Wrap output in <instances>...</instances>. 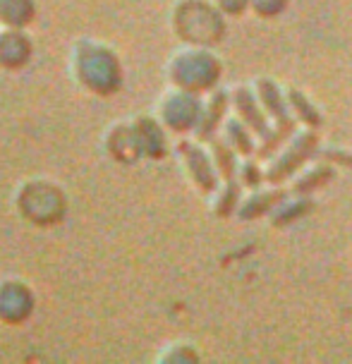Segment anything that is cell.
<instances>
[{
    "mask_svg": "<svg viewBox=\"0 0 352 364\" xmlns=\"http://www.w3.org/2000/svg\"><path fill=\"white\" fill-rule=\"evenodd\" d=\"M223 63L220 58L208 50V46H187L185 50L175 53L168 65V75L180 89L187 91H211L220 80Z\"/></svg>",
    "mask_w": 352,
    "mask_h": 364,
    "instance_id": "1",
    "label": "cell"
},
{
    "mask_svg": "<svg viewBox=\"0 0 352 364\" xmlns=\"http://www.w3.org/2000/svg\"><path fill=\"white\" fill-rule=\"evenodd\" d=\"M223 17L211 0H182L175 5V34L192 46H213L225 34Z\"/></svg>",
    "mask_w": 352,
    "mask_h": 364,
    "instance_id": "2",
    "label": "cell"
},
{
    "mask_svg": "<svg viewBox=\"0 0 352 364\" xmlns=\"http://www.w3.org/2000/svg\"><path fill=\"white\" fill-rule=\"evenodd\" d=\"M316 134L311 127H299L285 141L278 144V151L271 156L269 164L264 166V178L271 185L292 178L304 164H309V156L316 149Z\"/></svg>",
    "mask_w": 352,
    "mask_h": 364,
    "instance_id": "3",
    "label": "cell"
},
{
    "mask_svg": "<svg viewBox=\"0 0 352 364\" xmlns=\"http://www.w3.org/2000/svg\"><path fill=\"white\" fill-rule=\"evenodd\" d=\"M252 89H254V94H257L259 106L264 108L266 118L276 127V132L288 136L292 132V122L295 120H292L288 103H285V94L278 89V84L269 80V77H259V80L252 82Z\"/></svg>",
    "mask_w": 352,
    "mask_h": 364,
    "instance_id": "4",
    "label": "cell"
},
{
    "mask_svg": "<svg viewBox=\"0 0 352 364\" xmlns=\"http://www.w3.org/2000/svg\"><path fill=\"white\" fill-rule=\"evenodd\" d=\"M201 108L204 106H201L199 99L194 96V91L180 89V87H178V91L166 94V99H163L166 122L173 129H178V132H185V129H192L199 125Z\"/></svg>",
    "mask_w": 352,
    "mask_h": 364,
    "instance_id": "5",
    "label": "cell"
},
{
    "mask_svg": "<svg viewBox=\"0 0 352 364\" xmlns=\"http://www.w3.org/2000/svg\"><path fill=\"white\" fill-rule=\"evenodd\" d=\"M283 94H285V103H288L292 120H295L299 127L316 129L321 125V113H319V108L311 103V99L304 91H299L297 87H288Z\"/></svg>",
    "mask_w": 352,
    "mask_h": 364,
    "instance_id": "6",
    "label": "cell"
},
{
    "mask_svg": "<svg viewBox=\"0 0 352 364\" xmlns=\"http://www.w3.org/2000/svg\"><path fill=\"white\" fill-rule=\"evenodd\" d=\"M331 178H334V171L324 164H304L299 171L292 175V190L295 194H309L316 187L326 185Z\"/></svg>",
    "mask_w": 352,
    "mask_h": 364,
    "instance_id": "7",
    "label": "cell"
},
{
    "mask_svg": "<svg viewBox=\"0 0 352 364\" xmlns=\"http://www.w3.org/2000/svg\"><path fill=\"white\" fill-rule=\"evenodd\" d=\"M254 134L250 127L245 125L242 120L235 115V118H230L225 122V129H223V139L230 144L235 151H238L240 156H252L254 151H257V144H254Z\"/></svg>",
    "mask_w": 352,
    "mask_h": 364,
    "instance_id": "8",
    "label": "cell"
},
{
    "mask_svg": "<svg viewBox=\"0 0 352 364\" xmlns=\"http://www.w3.org/2000/svg\"><path fill=\"white\" fill-rule=\"evenodd\" d=\"M307 211H309L307 194H297V197H290V199H280L271 209L269 216L273 225H285V223H290V220L302 218Z\"/></svg>",
    "mask_w": 352,
    "mask_h": 364,
    "instance_id": "9",
    "label": "cell"
},
{
    "mask_svg": "<svg viewBox=\"0 0 352 364\" xmlns=\"http://www.w3.org/2000/svg\"><path fill=\"white\" fill-rule=\"evenodd\" d=\"M280 201V194L271 192V190H257L252 192L250 197H245L240 201L238 213L242 218H252V216H262V213H271V209Z\"/></svg>",
    "mask_w": 352,
    "mask_h": 364,
    "instance_id": "10",
    "label": "cell"
},
{
    "mask_svg": "<svg viewBox=\"0 0 352 364\" xmlns=\"http://www.w3.org/2000/svg\"><path fill=\"white\" fill-rule=\"evenodd\" d=\"M290 0H250V10L262 19H273L288 8Z\"/></svg>",
    "mask_w": 352,
    "mask_h": 364,
    "instance_id": "11",
    "label": "cell"
},
{
    "mask_svg": "<svg viewBox=\"0 0 352 364\" xmlns=\"http://www.w3.org/2000/svg\"><path fill=\"white\" fill-rule=\"evenodd\" d=\"M240 182H242L245 187H254V190H257L262 182H266L264 166H257L254 159H247L245 164H240Z\"/></svg>",
    "mask_w": 352,
    "mask_h": 364,
    "instance_id": "12",
    "label": "cell"
},
{
    "mask_svg": "<svg viewBox=\"0 0 352 364\" xmlns=\"http://www.w3.org/2000/svg\"><path fill=\"white\" fill-rule=\"evenodd\" d=\"M211 3L228 17H240L245 10H250V0H211Z\"/></svg>",
    "mask_w": 352,
    "mask_h": 364,
    "instance_id": "13",
    "label": "cell"
}]
</instances>
